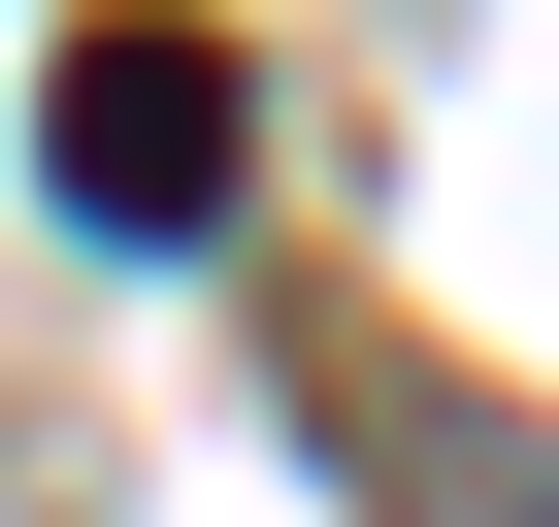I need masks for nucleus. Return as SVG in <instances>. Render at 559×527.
<instances>
[{"label":"nucleus","mask_w":559,"mask_h":527,"mask_svg":"<svg viewBox=\"0 0 559 527\" xmlns=\"http://www.w3.org/2000/svg\"><path fill=\"white\" fill-rule=\"evenodd\" d=\"M34 165H67V231H230V34H165V0H132V34H67V99H34Z\"/></svg>","instance_id":"nucleus-1"}]
</instances>
